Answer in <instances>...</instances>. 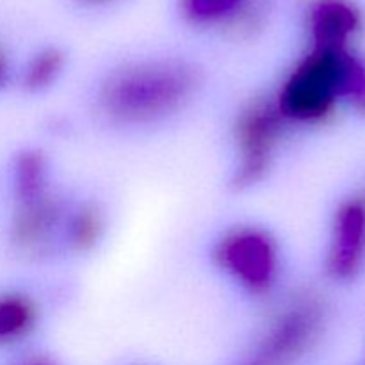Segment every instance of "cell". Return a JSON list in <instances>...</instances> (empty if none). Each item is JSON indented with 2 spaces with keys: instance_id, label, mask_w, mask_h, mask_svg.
I'll list each match as a JSON object with an SVG mask.
<instances>
[{
  "instance_id": "1",
  "label": "cell",
  "mask_w": 365,
  "mask_h": 365,
  "mask_svg": "<svg viewBox=\"0 0 365 365\" xmlns=\"http://www.w3.org/2000/svg\"><path fill=\"white\" fill-rule=\"evenodd\" d=\"M198 70L182 59H146L123 64L102 81L98 110L121 127L157 123L184 109L200 88Z\"/></svg>"
},
{
  "instance_id": "2",
  "label": "cell",
  "mask_w": 365,
  "mask_h": 365,
  "mask_svg": "<svg viewBox=\"0 0 365 365\" xmlns=\"http://www.w3.org/2000/svg\"><path fill=\"white\" fill-rule=\"evenodd\" d=\"M346 50H312L287 75L277 95V106L287 123L323 120L342 96Z\"/></svg>"
},
{
  "instance_id": "3",
  "label": "cell",
  "mask_w": 365,
  "mask_h": 365,
  "mask_svg": "<svg viewBox=\"0 0 365 365\" xmlns=\"http://www.w3.org/2000/svg\"><path fill=\"white\" fill-rule=\"evenodd\" d=\"M287 125L274 98L257 96L242 106L234 123L237 164L232 182L235 189L245 191L264 180Z\"/></svg>"
},
{
  "instance_id": "4",
  "label": "cell",
  "mask_w": 365,
  "mask_h": 365,
  "mask_svg": "<svg viewBox=\"0 0 365 365\" xmlns=\"http://www.w3.org/2000/svg\"><path fill=\"white\" fill-rule=\"evenodd\" d=\"M214 262L250 294L266 296L280 274V250L262 228L237 227L216 242Z\"/></svg>"
},
{
  "instance_id": "5",
  "label": "cell",
  "mask_w": 365,
  "mask_h": 365,
  "mask_svg": "<svg viewBox=\"0 0 365 365\" xmlns=\"http://www.w3.org/2000/svg\"><path fill=\"white\" fill-rule=\"evenodd\" d=\"M323 319L312 294H296L277 312L246 365H289L316 335Z\"/></svg>"
},
{
  "instance_id": "6",
  "label": "cell",
  "mask_w": 365,
  "mask_h": 365,
  "mask_svg": "<svg viewBox=\"0 0 365 365\" xmlns=\"http://www.w3.org/2000/svg\"><path fill=\"white\" fill-rule=\"evenodd\" d=\"M61 220L63 202L53 195L52 189L14 198L11 237L24 253H41L52 241Z\"/></svg>"
},
{
  "instance_id": "7",
  "label": "cell",
  "mask_w": 365,
  "mask_h": 365,
  "mask_svg": "<svg viewBox=\"0 0 365 365\" xmlns=\"http://www.w3.org/2000/svg\"><path fill=\"white\" fill-rule=\"evenodd\" d=\"M185 20L198 27L228 25L252 32L262 21L266 0H180Z\"/></svg>"
},
{
  "instance_id": "8",
  "label": "cell",
  "mask_w": 365,
  "mask_h": 365,
  "mask_svg": "<svg viewBox=\"0 0 365 365\" xmlns=\"http://www.w3.org/2000/svg\"><path fill=\"white\" fill-rule=\"evenodd\" d=\"M359 29V14L344 0H317L309 13L312 50L341 52Z\"/></svg>"
},
{
  "instance_id": "9",
  "label": "cell",
  "mask_w": 365,
  "mask_h": 365,
  "mask_svg": "<svg viewBox=\"0 0 365 365\" xmlns=\"http://www.w3.org/2000/svg\"><path fill=\"white\" fill-rule=\"evenodd\" d=\"M365 245V210L359 203H349L339 212L334 245L328 257V269L334 277L348 278L359 267Z\"/></svg>"
},
{
  "instance_id": "10",
  "label": "cell",
  "mask_w": 365,
  "mask_h": 365,
  "mask_svg": "<svg viewBox=\"0 0 365 365\" xmlns=\"http://www.w3.org/2000/svg\"><path fill=\"white\" fill-rule=\"evenodd\" d=\"M39 319L38 305L21 292L0 294V346H9L27 337Z\"/></svg>"
},
{
  "instance_id": "11",
  "label": "cell",
  "mask_w": 365,
  "mask_h": 365,
  "mask_svg": "<svg viewBox=\"0 0 365 365\" xmlns=\"http://www.w3.org/2000/svg\"><path fill=\"white\" fill-rule=\"evenodd\" d=\"M103 232L102 212L93 203L78 207L66 223V242L73 252H89L100 241Z\"/></svg>"
},
{
  "instance_id": "12",
  "label": "cell",
  "mask_w": 365,
  "mask_h": 365,
  "mask_svg": "<svg viewBox=\"0 0 365 365\" xmlns=\"http://www.w3.org/2000/svg\"><path fill=\"white\" fill-rule=\"evenodd\" d=\"M66 64V57L59 48H45L34 56L24 73V86L29 91H43L56 84Z\"/></svg>"
},
{
  "instance_id": "13",
  "label": "cell",
  "mask_w": 365,
  "mask_h": 365,
  "mask_svg": "<svg viewBox=\"0 0 365 365\" xmlns=\"http://www.w3.org/2000/svg\"><path fill=\"white\" fill-rule=\"evenodd\" d=\"M9 59H7L6 52L0 48V88H4L9 81Z\"/></svg>"
},
{
  "instance_id": "14",
  "label": "cell",
  "mask_w": 365,
  "mask_h": 365,
  "mask_svg": "<svg viewBox=\"0 0 365 365\" xmlns=\"http://www.w3.org/2000/svg\"><path fill=\"white\" fill-rule=\"evenodd\" d=\"M78 2L88 4V6H98V4H106L109 2V0H78Z\"/></svg>"
},
{
  "instance_id": "15",
  "label": "cell",
  "mask_w": 365,
  "mask_h": 365,
  "mask_svg": "<svg viewBox=\"0 0 365 365\" xmlns=\"http://www.w3.org/2000/svg\"><path fill=\"white\" fill-rule=\"evenodd\" d=\"M21 365H52V364L46 362V360H31V362H25Z\"/></svg>"
}]
</instances>
